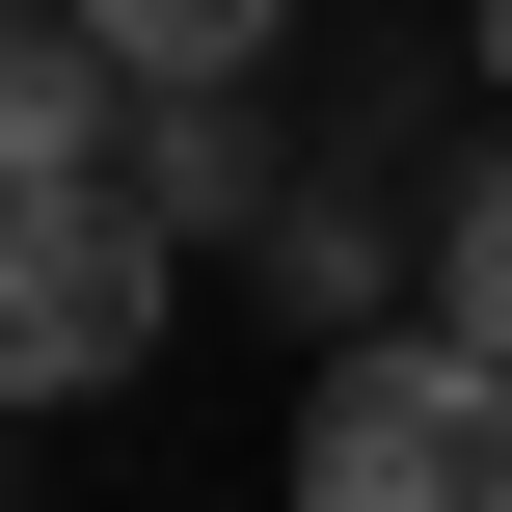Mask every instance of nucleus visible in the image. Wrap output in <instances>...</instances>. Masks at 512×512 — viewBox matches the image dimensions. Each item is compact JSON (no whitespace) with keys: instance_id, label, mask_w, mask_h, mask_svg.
<instances>
[{"instance_id":"2","label":"nucleus","mask_w":512,"mask_h":512,"mask_svg":"<svg viewBox=\"0 0 512 512\" xmlns=\"http://www.w3.org/2000/svg\"><path fill=\"white\" fill-rule=\"evenodd\" d=\"M162 351V189H27L0 216V405H108Z\"/></svg>"},{"instance_id":"3","label":"nucleus","mask_w":512,"mask_h":512,"mask_svg":"<svg viewBox=\"0 0 512 512\" xmlns=\"http://www.w3.org/2000/svg\"><path fill=\"white\" fill-rule=\"evenodd\" d=\"M108 81H135L108 27H0V216H27V189H135V162H108Z\"/></svg>"},{"instance_id":"1","label":"nucleus","mask_w":512,"mask_h":512,"mask_svg":"<svg viewBox=\"0 0 512 512\" xmlns=\"http://www.w3.org/2000/svg\"><path fill=\"white\" fill-rule=\"evenodd\" d=\"M297 512H512V378L432 351V324H378V351L297 405Z\"/></svg>"},{"instance_id":"4","label":"nucleus","mask_w":512,"mask_h":512,"mask_svg":"<svg viewBox=\"0 0 512 512\" xmlns=\"http://www.w3.org/2000/svg\"><path fill=\"white\" fill-rule=\"evenodd\" d=\"M432 351H486V378H512V162L459 189V243H432Z\"/></svg>"}]
</instances>
